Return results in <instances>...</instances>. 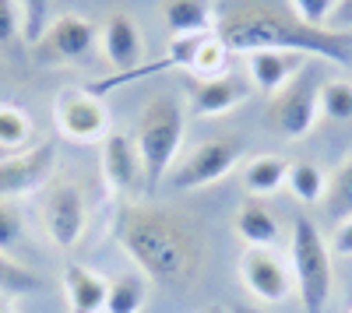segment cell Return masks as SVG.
<instances>
[{
	"label": "cell",
	"mask_w": 352,
	"mask_h": 313,
	"mask_svg": "<svg viewBox=\"0 0 352 313\" xmlns=\"http://www.w3.org/2000/svg\"><path fill=\"white\" fill-rule=\"evenodd\" d=\"M113 240L138 264V271L180 292L204 271V236L197 222L155 201H124L113 222Z\"/></svg>",
	"instance_id": "6da1fadb"
},
{
	"label": "cell",
	"mask_w": 352,
	"mask_h": 313,
	"mask_svg": "<svg viewBox=\"0 0 352 313\" xmlns=\"http://www.w3.org/2000/svg\"><path fill=\"white\" fill-rule=\"evenodd\" d=\"M215 36L232 53L285 49L320 56V60H331L338 67H352V32L314 28L300 21L285 0H232L215 18Z\"/></svg>",
	"instance_id": "7a4b0ae2"
},
{
	"label": "cell",
	"mask_w": 352,
	"mask_h": 313,
	"mask_svg": "<svg viewBox=\"0 0 352 313\" xmlns=\"http://www.w3.org/2000/svg\"><path fill=\"white\" fill-rule=\"evenodd\" d=\"M187 130V113L173 95H155L141 106L138 113V130H134V148L141 159L144 173V190L155 194L162 176H169V169L180 155Z\"/></svg>",
	"instance_id": "3957f363"
},
{
	"label": "cell",
	"mask_w": 352,
	"mask_h": 313,
	"mask_svg": "<svg viewBox=\"0 0 352 313\" xmlns=\"http://www.w3.org/2000/svg\"><path fill=\"white\" fill-rule=\"evenodd\" d=\"M289 268H292V281H296L303 313H324L335 289V264H331V246L320 236L317 222L307 215H296V222H292Z\"/></svg>",
	"instance_id": "277c9868"
},
{
	"label": "cell",
	"mask_w": 352,
	"mask_h": 313,
	"mask_svg": "<svg viewBox=\"0 0 352 313\" xmlns=\"http://www.w3.org/2000/svg\"><path fill=\"white\" fill-rule=\"evenodd\" d=\"M240 155H243L240 137H232V134L201 137L197 145H190L180 159L173 162V169H169V187H173V190H201V187H212V183L226 180L232 169H236Z\"/></svg>",
	"instance_id": "5b68a950"
},
{
	"label": "cell",
	"mask_w": 352,
	"mask_h": 313,
	"mask_svg": "<svg viewBox=\"0 0 352 313\" xmlns=\"http://www.w3.org/2000/svg\"><path fill=\"white\" fill-rule=\"evenodd\" d=\"M39 222H43L46 240L56 250H74L85 236V225H88L85 190L67 176H53L39 190Z\"/></svg>",
	"instance_id": "8992f818"
},
{
	"label": "cell",
	"mask_w": 352,
	"mask_h": 313,
	"mask_svg": "<svg viewBox=\"0 0 352 313\" xmlns=\"http://www.w3.org/2000/svg\"><path fill=\"white\" fill-rule=\"evenodd\" d=\"M320 84L314 71H300L292 78L285 89H278L275 95H268V106H264V124L268 130L296 141V137H307L320 117Z\"/></svg>",
	"instance_id": "52a82bcc"
},
{
	"label": "cell",
	"mask_w": 352,
	"mask_h": 313,
	"mask_svg": "<svg viewBox=\"0 0 352 313\" xmlns=\"http://www.w3.org/2000/svg\"><path fill=\"white\" fill-rule=\"evenodd\" d=\"M53 120L74 145H102L109 137V109L88 89H64L53 102Z\"/></svg>",
	"instance_id": "ba28073f"
},
{
	"label": "cell",
	"mask_w": 352,
	"mask_h": 313,
	"mask_svg": "<svg viewBox=\"0 0 352 313\" xmlns=\"http://www.w3.org/2000/svg\"><path fill=\"white\" fill-rule=\"evenodd\" d=\"M56 176V145L39 141L18 155L0 159V201H14L25 194H39Z\"/></svg>",
	"instance_id": "9c48e42d"
},
{
	"label": "cell",
	"mask_w": 352,
	"mask_h": 313,
	"mask_svg": "<svg viewBox=\"0 0 352 313\" xmlns=\"http://www.w3.org/2000/svg\"><path fill=\"white\" fill-rule=\"evenodd\" d=\"M92 46H96L92 21L81 18V14H60V18L50 21V28L32 46V53L43 67H71V64L85 60Z\"/></svg>",
	"instance_id": "30bf717a"
},
{
	"label": "cell",
	"mask_w": 352,
	"mask_h": 313,
	"mask_svg": "<svg viewBox=\"0 0 352 313\" xmlns=\"http://www.w3.org/2000/svg\"><path fill=\"white\" fill-rule=\"evenodd\" d=\"M240 281L250 289V296H257L261 303H285L296 292L292 281V268L278 257L275 250H243L240 257Z\"/></svg>",
	"instance_id": "8fae6325"
},
{
	"label": "cell",
	"mask_w": 352,
	"mask_h": 313,
	"mask_svg": "<svg viewBox=\"0 0 352 313\" xmlns=\"http://www.w3.org/2000/svg\"><path fill=\"white\" fill-rule=\"evenodd\" d=\"M102 180L109 187L113 197H131L138 190V183L144 180L141 173V159H138V148L127 134H116L109 130V137L102 141Z\"/></svg>",
	"instance_id": "7c38bea8"
},
{
	"label": "cell",
	"mask_w": 352,
	"mask_h": 313,
	"mask_svg": "<svg viewBox=\"0 0 352 313\" xmlns=\"http://www.w3.org/2000/svg\"><path fill=\"white\" fill-rule=\"evenodd\" d=\"M102 53L116 67V74H127L144 64V36L141 25L127 11H113L106 28H102Z\"/></svg>",
	"instance_id": "4fadbf2b"
},
{
	"label": "cell",
	"mask_w": 352,
	"mask_h": 313,
	"mask_svg": "<svg viewBox=\"0 0 352 313\" xmlns=\"http://www.w3.org/2000/svg\"><path fill=\"white\" fill-rule=\"evenodd\" d=\"M254 92V84L240 74H222L212 81H197L190 92V117H222V113L236 109L247 102Z\"/></svg>",
	"instance_id": "5bb4252c"
},
{
	"label": "cell",
	"mask_w": 352,
	"mask_h": 313,
	"mask_svg": "<svg viewBox=\"0 0 352 313\" xmlns=\"http://www.w3.org/2000/svg\"><path fill=\"white\" fill-rule=\"evenodd\" d=\"M247 71H250V84H254V92L275 95L278 89H285V84L303 71V53L257 49V53H247Z\"/></svg>",
	"instance_id": "9a60e30c"
},
{
	"label": "cell",
	"mask_w": 352,
	"mask_h": 313,
	"mask_svg": "<svg viewBox=\"0 0 352 313\" xmlns=\"http://www.w3.org/2000/svg\"><path fill=\"white\" fill-rule=\"evenodd\" d=\"M60 281H64L67 313H102V310H106L109 278H102L99 271L71 261V264L64 268V278H60Z\"/></svg>",
	"instance_id": "2e32d148"
},
{
	"label": "cell",
	"mask_w": 352,
	"mask_h": 313,
	"mask_svg": "<svg viewBox=\"0 0 352 313\" xmlns=\"http://www.w3.org/2000/svg\"><path fill=\"white\" fill-rule=\"evenodd\" d=\"M215 18L212 0H162V21L173 39L215 32Z\"/></svg>",
	"instance_id": "e0dca14e"
},
{
	"label": "cell",
	"mask_w": 352,
	"mask_h": 313,
	"mask_svg": "<svg viewBox=\"0 0 352 313\" xmlns=\"http://www.w3.org/2000/svg\"><path fill=\"white\" fill-rule=\"evenodd\" d=\"M232 229H236V236L243 240V246H257V250H272L278 243V218L264 208L257 197H250V201L240 205L236 218H232Z\"/></svg>",
	"instance_id": "ac0fdd59"
},
{
	"label": "cell",
	"mask_w": 352,
	"mask_h": 313,
	"mask_svg": "<svg viewBox=\"0 0 352 313\" xmlns=\"http://www.w3.org/2000/svg\"><path fill=\"white\" fill-rule=\"evenodd\" d=\"M144 303H148V278L141 271H120L109 278L106 313H141Z\"/></svg>",
	"instance_id": "d6986e66"
},
{
	"label": "cell",
	"mask_w": 352,
	"mask_h": 313,
	"mask_svg": "<svg viewBox=\"0 0 352 313\" xmlns=\"http://www.w3.org/2000/svg\"><path fill=\"white\" fill-rule=\"evenodd\" d=\"M285 176H289V162L282 155H257L243 165V187L254 197L275 194L278 187H285Z\"/></svg>",
	"instance_id": "ffe728a7"
},
{
	"label": "cell",
	"mask_w": 352,
	"mask_h": 313,
	"mask_svg": "<svg viewBox=\"0 0 352 313\" xmlns=\"http://www.w3.org/2000/svg\"><path fill=\"white\" fill-rule=\"evenodd\" d=\"M32 134H36V127H32L28 109H21L14 102H0V152H8V155L25 152Z\"/></svg>",
	"instance_id": "44dd1931"
},
{
	"label": "cell",
	"mask_w": 352,
	"mask_h": 313,
	"mask_svg": "<svg viewBox=\"0 0 352 313\" xmlns=\"http://www.w3.org/2000/svg\"><path fill=\"white\" fill-rule=\"evenodd\" d=\"M229 56H232V49H229L215 32L201 36V39H197V49H194V60H190V74H194L197 81L222 78V74H229Z\"/></svg>",
	"instance_id": "7402d4cb"
},
{
	"label": "cell",
	"mask_w": 352,
	"mask_h": 313,
	"mask_svg": "<svg viewBox=\"0 0 352 313\" xmlns=\"http://www.w3.org/2000/svg\"><path fill=\"white\" fill-rule=\"evenodd\" d=\"M285 187L292 190L296 201L317 205V201H324V194H328V176L317 162H292L289 176H285Z\"/></svg>",
	"instance_id": "603a6c76"
},
{
	"label": "cell",
	"mask_w": 352,
	"mask_h": 313,
	"mask_svg": "<svg viewBox=\"0 0 352 313\" xmlns=\"http://www.w3.org/2000/svg\"><path fill=\"white\" fill-rule=\"evenodd\" d=\"M324 208L331 218H352V155L328 176V194H324Z\"/></svg>",
	"instance_id": "cb8c5ba5"
},
{
	"label": "cell",
	"mask_w": 352,
	"mask_h": 313,
	"mask_svg": "<svg viewBox=\"0 0 352 313\" xmlns=\"http://www.w3.org/2000/svg\"><path fill=\"white\" fill-rule=\"evenodd\" d=\"M320 117L324 120H352V81L331 78L320 84Z\"/></svg>",
	"instance_id": "d4e9b609"
},
{
	"label": "cell",
	"mask_w": 352,
	"mask_h": 313,
	"mask_svg": "<svg viewBox=\"0 0 352 313\" xmlns=\"http://www.w3.org/2000/svg\"><path fill=\"white\" fill-rule=\"evenodd\" d=\"M14 8H18V18H21V39L28 46H36L53 21L50 18L53 0H14Z\"/></svg>",
	"instance_id": "484cf974"
},
{
	"label": "cell",
	"mask_w": 352,
	"mask_h": 313,
	"mask_svg": "<svg viewBox=\"0 0 352 313\" xmlns=\"http://www.w3.org/2000/svg\"><path fill=\"white\" fill-rule=\"evenodd\" d=\"M43 289V278L36 271H28L14 257L0 253V292H36Z\"/></svg>",
	"instance_id": "4316f807"
},
{
	"label": "cell",
	"mask_w": 352,
	"mask_h": 313,
	"mask_svg": "<svg viewBox=\"0 0 352 313\" xmlns=\"http://www.w3.org/2000/svg\"><path fill=\"white\" fill-rule=\"evenodd\" d=\"M21 233H25L21 211L11 201H0V253L11 257V253L18 250V243H21Z\"/></svg>",
	"instance_id": "83f0119b"
},
{
	"label": "cell",
	"mask_w": 352,
	"mask_h": 313,
	"mask_svg": "<svg viewBox=\"0 0 352 313\" xmlns=\"http://www.w3.org/2000/svg\"><path fill=\"white\" fill-rule=\"evenodd\" d=\"M335 4H338V0H289V8L296 11V18L314 25V28H328Z\"/></svg>",
	"instance_id": "f1b7e54d"
},
{
	"label": "cell",
	"mask_w": 352,
	"mask_h": 313,
	"mask_svg": "<svg viewBox=\"0 0 352 313\" xmlns=\"http://www.w3.org/2000/svg\"><path fill=\"white\" fill-rule=\"evenodd\" d=\"M21 39V18L14 0H0V53H8Z\"/></svg>",
	"instance_id": "f546056e"
},
{
	"label": "cell",
	"mask_w": 352,
	"mask_h": 313,
	"mask_svg": "<svg viewBox=\"0 0 352 313\" xmlns=\"http://www.w3.org/2000/svg\"><path fill=\"white\" fill-rule=\"evenodd\" d=\"M331 253H338V257H352V218H345L338 229H335Z\"/></svg>",
	"instance_id": "4dcf8cb0"
},
{
	"label": "cell",
	"mask_w": 352,
	"mask_h": 313,
	"mask_svg": "<svg viewBox=\"0 0 352 313\" xmlns=\"http://www.w3.org/2000/svg\"><path fill=\"white\" fill-rule=\"evenodd\" d=\"M328 28H335V32H352V0H338Z\"/></svg>",
	"instance_id": "1f68e13d"
},
{
	"label": "cell",
	"mask_w": 352,
	"mask_h": 313,
	"mask_svg": "<svg viewBox=\"0 0 352 313\" xmlns=\"http://www.w3.org/2000/svg\"><path fill=\"white\" fill-rule=\"evenodd\" d=\"M229 313H261V310H254V306H232Z\"/></svg>",
	"instance_id": "d6a6232c"
},
{
	"label": "cell",
	"mask_w": 352,
	"mask_h": 313,
	"mask_svg": "<svg viewBox=\"0 0 352 313\" xmlns=\"http://www.w3.org/2000/svg\"><path fill=\"white\" fill-rule=\"evenodd\" d=\"M0 313H14V310H11L8 303H0Z\"/></svg>",
	"instance_id": "836d02e7"
},
{
	"label": "cell",
	"mask_w": 352,
	"mask_h": 313,
	"mask_svg": "<svg viewBox=\"0 0 352 313\" xmlns=\"http://www.w3.org/2000/svg\"><path fill=\"white\" fill-rule=\"evenodd\" d=\"M204 313H226V310H219V306H208V310H204Z\"/></svg>",
	"instance_id": "e575fe53"
},
{
	"label": "cell",
	"mask_w": 352,
	"mask_h": 313,
	"mask_svg": "<svg viewBox=\"0 0 352 313\" xmlns=\"http://www.w3.org/2000/svg\"><path fill=\"white\" fill-rule=\"evenodd\" d=\"M349 313H352V306H349Z\"/></svg>",
	"instance_id": "d590c367"
}]
</instances>
